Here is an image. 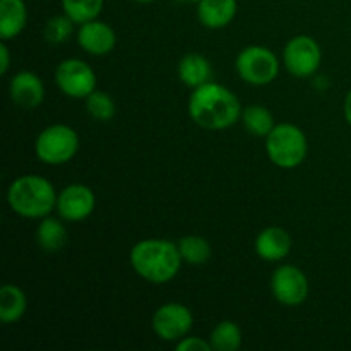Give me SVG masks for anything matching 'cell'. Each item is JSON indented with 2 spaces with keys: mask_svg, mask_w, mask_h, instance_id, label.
<instances>
[{
  "mask_svg": "<svg viewBox=\"0 0 351 351\" xmlns=\"http://www.w3.org/2000/svg\"><path fill=\"white\" fill-rule=\"evenodd\" d=\"M189 115L202 129L223 130L239 122L242 106L228 88L209 81L192 91Z\"/></svg>",
  "mask_w": 351,
  "mask_h": 351,
  "instance_id": "6da1fadb",
  "label": "cell"
},
{
  "mask_svg": "<svg viewBox=\"0 0 351 351\" xmlns=\"http://www.w3.org/2000/svg\"><path fill=\"white\" fill-rule=\"evenodd\" d=\"M178 245L170 240H141L130 250V266L143 280L163 285L173 280L182 266Z\"/></svg>",
  "mask_w": 351,
  "mask_h": 351,
  "instance_id": "7a4b0ae2",
  "label": "cell"
},
{
  "mask_svg": "<svg viewBox=\"0 0 351 351\" xmlns=\"http://www.w3.org/2000/svg\"><path fill=\"white\" fill-rule=\"evenodd\" d=\"M58 195L47 178L24 175L16 178L7 191L9 208L21 218L41 219L57 208Z\"/></svg>",
  "mask_w": 351,
  "mask_h": 351,
  "instance_id": "3957f363",
  "label": "cell"
},
{
  "mask_svg": "<svg viewBox=\"0 0 351 351\" xmlns=\"http://www.w3.org/2000/svg\"><path fill=\"white\" fill-rule=\"evenodd\" d=\"M307 137L293 123H278L266 137V153L280 168H297L307 156Z\"/></svg>",
  "mask_w": 351,
  "mask_h": 351,
  "instance_id": "277c9868",
  "label": "cell"
},
{
  "mask_svg": "<svg viewBox=\"0 0 351 351\" xmlns=\"http://www.w3.org/2000/svg\"><path fill=\"white\" fill-rule=\"evenodd\" d=\"M79 149V136L72 127L64 123L48 125L34 141L36 158L45 165H64L75 156Z\"/></svg>",
  "mask_w": 351,
  "mask_h": 351,
  "instance_id": "5b68a950",
  "label": "cell"
},
{
  "mask_svg": "<svg viewBox=\"0 0 351 351\" xmlns=\"http://www.w3.org/2000/svg\"><path fill=\"white\" fill-rule=\"evenodd\" d=\"M235 67L242 81L252 86H266L278 77L280 62L269 48L252 45L240 51Z\"/></svg>",
  "mask_w": 351,
  "mask_h": 351,
  "instance_id": "8992f818",
  "label": "cell"
},
{
  "mask_svg": "<svg viewBox=\"0 0 351 351\" xmlns=\"http://www.w3.org/2000/svg\"><path fill=\"white\" fill-rule=\"evenodd\" d=\"M322 51L317 41L311 36L291 38L283 50V64L295 77H311L321 67Z\"/></svg>",
  "mask_w": 351,
  "mask_h": 351,
  "instance_id": "52a82bcc",
  "label": "cell"
},
{
  "mask_svg": "<svg viewBox=\"0 0 351 351\" xmlns=\"http://www.w3.org/2000/svg\"><path fill=\"white\" fill-rule=\"evenodd\" d=\"M55 82L58 89L69 98H88L96 89V74L86 62L79 58H67L60 62L55 71Z\"/></svg>",
  "mask_w": 351,
  "mask_h": 351,
  "instance_id": "ba28073f",
  "label": "cell"
},
{
  "mask_svg": "<svg viewBox=\"0 0 351 351\" xmlns=\"http://www.w3.org/2000/svg\"><path fill=\"white\" fill-rule=\"evenodd\" d=\"M192 324H194V317H192L191 308L185 307L184 304H165L154 312L153 321V331L156 336L163 341H180L185 336L191 332Z\"/></svg>",
  "mask_w": 351,
  "mask_h": 351,
  "instance_id": "9c48e42d",
  "label": "cell"
},
{
  "mask_svg": "<svg viewBox=\"0 0 351 351\" xmlns=\"http://www.w3.org/2000/svg\"><path fill=\"white\" fill-rule=\"evenodd\" d=\"M271 291L280 304L288 307L304 304L308 297L307 276L297 266L285 264L274 271L271 278Z\"/></svg>",
  "mask_w": 351,
  "mask_h": 351,
  "instance_id": "30bf717a",
  "label": "cell"
},
{
  "mask_svg": "<svg viewBox=\"0 0 351 351\" xmlns=\"http://www.w3.org/2000/svg\"><path fill=\"white\" fill-rule=\"evenodd\" d=\"M96 208L95 192L82 184L67 185L64 191L58 194L57 211L62 219L67 221H82L89 218Z\"/></svg>",
  "mask_w": 351,
  "mask_h": 351,
  "instance_id": "8fae6325",
  "label": "cell"
},
{
  "mask_svg": "<svg viewBox=\"0 0 351 351\" xmlns=\"http://www.w3.org/2000/svg\"><path fill=\"white\" fill-rule=\"evenodd\" d=\"M77 43L86 53L103 57L108 55L115 48L117 36L115 31L106 23L98 19H93L89 23L81 24L77 31Z\"/></svg>",
  "mask_w": 351,
  "mask_h": 351,
  "instance_id": "7c38bea8",
  "label": "cell"
},
{
  "mask_svg": "<svg viewBox=\"0 0 351 351\" xmlns=\"http://www.w3.org/2000/svg\"><path fill=\"white\" fill-rule=\"evenodd\" d=\"M10 99L26 110L38 108L45 99V86L34 72L21 71L9 82Z\"/></svg>",
  "mask_w": 351,
  "mask_h": 351,
  "instance_id": "4fadbf2b",
  "label": "cell"
},
{
  "mask_svg": "<svg viewBox=\"0 0 351 351\" xmlns=\"http://www.w3.org/2000/svg\"><path fill=\"white\" fill-rule=\"evenodd\" d=\"M256 254L267 263H278L285 259L291 250V237L280 226H267L257 235Z\"/></svg>",
  "mask_w": 351,
  "mask_h": 351,
  "instance_id": "5bb4252c",
  "label": "cell"
},
{
  "mask_svg": "<svg viewBox=\"0 0 351 351\" xmlns=\"http://www.w3.org/2000/svg\"><path fill=\"white\" fill-rule=\"evenodd\" d=\"M237 9V0H201L197 3L199 23L209 29H221L235 19Z\"/></svg>",
  "mask_w": 351,
  "mask_h": 351,
  "instance_id": "9a60e30c",
  "label": "cell"
},
{
  "mask_svg": "<svg viewBox=\"0 0 351 351\" xmlns=\"http://www.w3.org/2000/svg\"><path fill=\"white\" fill-rule=\"evenodd\" d=\"M27 23L24 0H0V38L9 41L23 33Z\"/></svg>",
  "mask_w": 351,
  "mask_h": 351,
  "instance_id": "2e32d148",
  "label": "cell"
},
{
  "mask_svg": "<svg viewBox=\"0 0 351 351\" xmlns=\"http://www.w3.org/2000/svg\"><path fill=\"white\" fill-rule=\"evenodd\" d=\"M178 79L184 82L187 88L195 89L199 86L211 81L213 67L206 57L199 53H189L178 62Z\"/></svg>",
  "mask_w": 351,
  "mask_h": 351,
  "instance_id": "e0dca14e",
  "label": "cell"
},
{
  "mask_svg": "<svg viewBox=\"0 0 351 351\" xmlns=\"http://www.w3.org/2000/svg\"><path fill=\"white\" fill-rule=\"evenodd\" d=\"M27 298L24 291L16 285H3L0 288V321L3 324L17 322L24 315Z\"/></svg>",
  "mask_w": 351,
  "mask_h": 351,
  "instance_id": "ac0fdd59",
  "label": "cell"
},
{
  "mask_svg": "<svg viewBox=\"0 0 351 351\" xmlns=\"http://www.w3.org/2000/svg\"><path fill=\"white\" fill-rule=\"evenodd\" d=\"M36 242L47 252H57L67 243V230L58 219L45 216L36 228Z\"/></svg>",
  "mask_w": 351,
  "mask_h": 351,
  "instance_id": "d6986e66",
  "label": "cell"
},
{
  "mask_svg": "<svg viewBox=\"0 0 351 351\" xmlns=\"http://www.w3.org/2000/svg\"><path fill=\"white\" fill-rule=\"evenodd\" d=\"M240 120H242L243 127L256 137H267L276 125L273 113L266 106L261 105H250L245 110H242Z\"/></svg>",
  "mask_w": 351,
  "mask_h": 351,
  "instance_id": "ffe728a7",
  "label": "cell"
},
{
  "mask_svg": "<svg viewBox=\"0 0 351 351\" xmlns=\"http://www.w3.org/2000/svg\"><path fill=\"white\" fill-rule=\"evenodd\" d=\"M213 351H237L242 346V331L233 321H221L209 336Z\"/></svg>",
  "mask_w": 351,
  "mask_h": 351,
  "instance_id": "44dd1931",
  "label": "cell"
},
{
  "mask_svg": "<svg viewBox=\"0 0 351 351\" xmlns=\"http://www.w3.org/2000/svg\"><path fill=\"white\" fill-rule=\"evenodd\" d=\"M177 245L178 250H180L182 259L187 264H192V266H201V264L208 263L213 254L208 240L199 235L184 237V239H180V242Z\"/></svg>",
  "mask_w": 351,
  "mask_h": 351,
  "instance_id": "7402d4cb",
  "label": "cell"
},
{
  "mask_svg": "<svg viewBox=\"0 0 351 351\" xmlns=\"http://www.w3.org/2000/svg\"><path fill=\"white\" fill-rule=\"evenodd\" d=\"M105 0H62V10L75 24H84L98 19Z\"/></svg>",
  "mask_w": 351,
  "mask_h": 351,
  "instance_id": "603a6c76",
  "label": "cell"
},
{
  "mask_svg": "<svg viewBox=\"0 0 351 351\" xmlns=\"http://www.w3.org/2000/svg\"><path fill=\"white\" fill-rule=\"evenodd\" d=\"M84 99L88 113L93 119L98 120V122H108V120H112L115 117V103H113V99L106 93L95 89Z\"/></svg>",
  "mask_w": 351,
  "mask_h": 351,
  "instance_id": "cb8c5ba5",
  "label": "cell"
},
{
  "mask_svg": "<svg viewBox=\"0 0 351 351\" xmlns=\"http://www.w3.org/2000/svg\"><path fill=\"white\" fill-rule=\"evenodd\" d=\"M74 21L65 14L60 16H51L45 24V40L51 45H60L71 38L72 31H74Z\"/></svg>",
  "mask_w": 351,
  "mask_h": 351,
  "instance_id": "d4e9b609",
  "label": "cell"
},
{
  "mask_svg": "<svg viewBox=\"0 0 351 351\" xmlns=\"http://www.w3.org/2000/svg\"><path fill=\"white\" fill-rule=\"evenodd\" d=\"M177 350L178 351H213L209 341H206V339L202 338H197V336H192V338L185 336L184 339H180V341L177 343Z\"/></svg>",
  "mask_w": 351,
  "mask_h": 351,
  "instance_id": "484cf974",
  "label": "cell"
},
{
  "mask_svg": "<svg viewBox=\"0 0 351 351\" xmlns=\"http://www.w3.org/2000/svg\"><path fill=\"white\" fill-rule=\"evenodd\" d=\"M0 57H2L0 72H2V74H7V71H9V65H10V57H9V48H7L5 41H2V43H0Z\"/></svg>",
  "mask_w": 351,
  "mask_h": 351,
  "instance_id": "4316f807",
  "label": "cell"
},
{
  "mask_svg": "<svg viewBox=\"0 0 351 351\" xmlns=\"http://www.w3.org/2000/svg\"><path fill=\"white\" fill-rule=\"evenodd\" d=\"M345 119L351 125V89L348 95H346V99H345Z\"/></svg>",
  "mask_w": 351,
  "mask_h": 351,
  "instance_id": "83f0119b",
  "label": "cell"
},
{
  "mask_svg": "<svg viewBox=\"0 0 351 351\" xmlns=\"http://www.w3.org/2000/svg\"><path fill=\"white\" fill-rule=\"evenodd\" d=\"M132 2H137V3H153V2H156V0H132Z\"/></svg>",
  "mask_w": 351,
  "mask_h": 351,
  "instance_id": "f1b7e54d",
  "label": "cell"
},
{
  "mask_svg": "<svg viewBox=\"0 0 351 351\" xmlns=\"http://www.w3.org/2000/svg\"><path fill=\"white\" fill-rule=\"evenodd\" d=\"M178 2H184V3H199L201 0H178Z\"/></svg>",
  "mask_w": 351,
  "mask_h": 351,
  "instance_id": "f546056e",
  "label": "cell"
}]
</instances>
